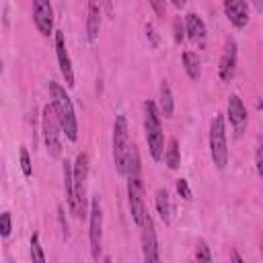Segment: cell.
<instances>
[{
	"label": "cell",
	"instance_id": "f546056e",
	"mask_svg": "<svg viewBox=\"0 0 263 263\" xmlns=\"http://www.w3.org/2000/svg\"><path fill=\"white\" fill-rule=\"evenodd\" d=\"M173 4H175V8H183L187 4V0H173Z\"/></svg>",
	"mask_w": 263,
	"mask_h": 263
},
{
	"label": "cell",
	"instance_id": "6da1fadb",
	"mask_svg": "<svg viewBox=\"0 0 263 263\" xmlns=\"http://www.w3.org/2000/svg\"><path fill=\"white\" fill-rule=\"evenodd\" d=\"M49 95H51V107L55 111V117L60 121L62 132L66 134V138L70 142H76V138H78V121H76L74 105H72L66 88L51 80L49 82Z\"/></svg>",
	"mask_w": 263,
	"mask_h": 263
},
{
	"label": "cell",
	"instance_id": "277c9868",
	"mask_svg": "<svg viewBox=\"0 0 263 263\" xmlns=\"http://www.w3.org/2000/svg\"><path fill=\"white\" fill-rule=\"evenodd\" d=\"M210 154L218 168L228 164V146H226V125L224 117L216 115L210 123Z\"/></svg>",
	"mask_w": 263,
	"mask_h": 263
},
{
	"label": "cell",
	"instance_id": "8992f818",
	"mask_svg": "<svg viewBox=\"0 0 263 263\" xmlns=\"http://www.w3.org/2000/svg\"><path fill=\"white\" fill-rule=\"evenodd\" d=\"M127 146H129L127 119H125V115H117L115 123H113V160H115V168L119 175H123V162H125Z\"/></svg>",
	"mask_w": 263,
	"mask_h": 263
},
{
	"label": "cell",
	"instance_id": "ba28073f",
	"mask_svg": "<svg viewBox=\"0 0 263 263\" xmlns=\"http://www.w3.org/2000/svg\"><path fill=\"white\" fill-rule=\"evenodd\" d=\"M127 197H129V210L134 222L140 226L146 216V203H144V183L142 175H129L127 177Z\"/></svg>",
	"mask_w": 263,
	"mask_h": 263
},
{
	"label": "cell",
	"instance_id": "f1b7e54d",
	"mask_svg": "<svg viewBox=\"0 0 263 263\" xmlns=\"http://www.w3.org/2000/svg\"><path fill=\"white\" fill-rule=\"evenodd\" d=\"M255 160H257V173L261 175V173H263V166H261V144L257 146V156H255Z\"/></svg>",
	"mask_w": 263,
	"mask_h": 263
},
{
	"label": "cell",
	"instance_id": "3957f363",
	"mask_svg": "<svg viewBox=\"0 0 263 263\" xmlns=\"http://www.w3.org/2000/svg\"><path fill=\"white\" fill-rule=\"evenodd\" d=\"M86 177H88V154H78L72 166V183H74V216H86Z\"/></svg>",
	"mask_w": 263,
	"mask_h": 263
},
{
	"label": "cell",
	"instance_id": "603a6c76",
	"mask_svg": "<svg viewBox=\"0 0 263 263\" xmlns=\"http://www.w3.org/2000/svg\"><path fill=\"white\" fill-rule=\"evenodd\" d=\"M18 156H21V168H23V175H25V177H31V173H33V166H31L29 150H27L25 146H21V150H18Z\"/></svg>",
	"mask_w": 263,
	"mask_h": 263
},
{
	"label": "cell",
	"instance_id": "ac0fdd59",
	"mask_svg": "<svg viewBox=\"0 0 263 263\" xmlns=\"http://www.w3.org/2000/svg\"><path fill=\"white\" fill-rule=\"evenodd\" d=\"M173 109H175V103H173L171 86L166 84V80H162V84H160V113L164 117H173Z\"/></svg>",
	"mask_w": 263,
	"mask_h": 263
},
{
	"label": "cell",
	"instance_id": "ffe728a7",
	"mask_svg": "<svg viewBox=\"0 0 263 263\" xmlns=\"http://www.w3.org/2000/svg\"><path fill=\"white\" fill-rule=\"evenodd\" d=\"M64 189H66V197H68V205H70V212L74 214V183H72V164L66 160L64 162Z\"/></svg>",
	"mask_w": 263,
	"mask_h": 263
},
{
	"label": "cell",
	"instance_id": "8fae6325",
	"mask_svg": "<svg viewBox=\"0 0 263 263\" xmlns=\"http://www.w3.org/2000/svg\"><path fill=\"white\" fill-rule=\"evenodd\" d=\"M55 55H58V64H60V72L66 80L68 86H74V70H72V62H70V55H68V49H66V39H64V33L62 31H55Z\"/></svg>",
	"mask_w": 263,
	"mask_h": 263
},
{
	"label": "cell",
	"instance_id": "4fadbf2b",
	"mask_svg": "<svg viewBox=\"0 0 263 263\" xmlns=\"http://www.w3.org/2000/svg\"><path fill=\"white\" fill-rule=\"evenodd\" d=\"M224 12L236 29L247 27V23H249V2L247 0H224Z\"/></svg>",
	"mask_w": 263,
	"mask_h": 263
},
{
	"label": "cell",
	"instance_id": "7c38bea8",
	"mask_svg": "<svg viewBox=\"0 0 263 263\" xmlns=\"http://www.w3.org/2000/svg\"><path fill=\"white\" fill-rule=\"evenodd\" d=\"M236 64H238V51H236V43L232 39L226 41L224 45V51H222V58H220V78L224 82H230L234 78V72H236Z\"/></svg>",
	"mask_w": 263,
	"mask_h": 263
},
{
	"label": "cell",
	"instance_id": "d4e9b609",
	"mask_svg": "<svg viewBox=\"0 0 263 263\" xmlns=\"http://www.w3.org/2000/svg\"><path fill=\"white\" fill-rule=\"evenodd\" d=\"M10 230H12V218L8 212H4L0 214V236H8Z\"/></svg>",
	"mask_w": 263,
	"mask_h": 263
},
{
	"label": "cell",
	"instance_id": "5bb4252c",
	"mask_svg": "<svg viewBox=\"0 0 263 263\" xmlns=\"http://www.w3.org/2000/svg\"><path fill=\"white\" fill-rule=\"evenodd\" d=\"M228 119L236 132V136H240L247 125V107L238 95H230V99H228Z\"/></svg>",
	"mask_w": 263,
	"mask_h": 263
},
{
	"label": "cell",
	"instance_id": "52a82bcc",
	"mask_svg": "<svg viewBox=\"0 0 263 263\" xmlns=\"http://www.w3.org/2000/svg\"><path fill=\"white\" fill-rule=\"evenodd\" d=\"M88 216H90V228H88L90 253H92V259H99L101 247H103V208H101V197L99 195H92Z\"/></svg>",
	"mask_w": 263,
	"mask_h": 263
},
{
	"label": "cell",
	"instance_id": "d6986e66",
	"mask_svg": "<svg viewBox=\"0 0 263 263\" xmlns=\"http://www.w3.org/2000/svg\"><path fill=\"white\" fill-rule=\"evenodd\" d=\"M183 66H185V72H187V76H189L191 80H197V78H199L201 68H199V58H197V53L185 51V53H183Z\"/></svg>",
	"mask_w": 263,
	"mask_h": 263
},
{
	"label": "cell",
	"instance_id": "cb8c5ba5",
	"mask_svg": "<svg viewBox=\"0 0 263 263\" xmlns=\"http://www.w3.org/2000/svg\"><path fill=\"white\" fill-rule=\"evenodd\" d=\"M195 259H197V261H205V263H210V261H212L210 247H208L203 240H199V242H197V247H195Z\"/></svg>",
	"mask_w": 263,
	"mask_h": 263
},
{
	"label": "cell",
	"instance_id": "44dd1931",
	"mask_svg": "<svg viewBox=\"0 0 263 263\" xmlns=\"http://www.w3.org/2000/svg\"><path fill=\"white\" fill-rule=\"evenodd\" d=\"M164 162H166V166H168L171 171H177V168H179V164H181V152H179L177 140H171V142H168V148H166V152H164Z\"/></svg>",
	"mask_w": 263,
	"mask_h": 263
},
{
	"label": "cell",
	"instance_id": "2e32d148",
	"mask_svg": "<svg viewBox=\"0 0 263 263\" xmlns=\"http://www.w3.org/2000/svg\"><path fill=\"white\" fill-rule=\"evenodd\" d=\"M185 31H187V37L193 43H203V39H205V25H203V21L195 12H189L185 16Z\"/></svg>",
	"mask_w": 263,
	"mask_h": 263
},
{
	"label": "cell",
	"instance_id": "30bf717a",
	"mask_svg": "<svg viewBox=\"0 0 263 263\" xmlns=\"http://www.w3.org/2000/svg\"><path fill=\"white\" fill-rule=\"evenodd\" d=\"M33 23L37 31L45 37L53 31V8L49 0H33Z\"/></svg>",
	"mask_w": 263,
	"mask_h": 263
},
{
	"label": "cell",
	"instance_id": "484cf974",
	"mask_svg": "<svg viewBox=\"0 0 263 263\" xmlns=\"http://www.w3.org/2000/svg\"><path fill=\"white\" fill-rule=\"evenodd\" d=\"M150 6L154 8V12H156L158 18H164L166 16V0H150Z\"/></svg>",
	"mask_w": 263,
	"mask_h": 263
},
{
	"label": "cell",
	"instance_id": "e0dca14e",
	"mask_svg": "<svg viewBox=\"0 0 263 263\" xmlns=\"http://www.w3.org/2000/svg\"><path fill=\"white\" fill-rule=\"evenodd\" d=\"M156 212L160 216V220L164 224H171V216H173V205H171V197L166 189H158L156 191Z\"/></svg>",
	"mask_w": 263,
	"mask_h": 263
},
{
	"label": "cell",
	"instance_id": "7a4b0ae2",
	"mask_svg": "<svg viewBox=\"0 0 263 263\" xmlns=\"http://www.w3.org/2000/svg\"><path fill=\"white\" fill-rule=\"evenodd\" d=\"M144 132H146V142L152 158L160 162L164 156V134H162L160 115L154 101H144Z\"/></svg>",
	"mask_w": 263,
	"mask_h": 263
},
{
	"label": "cell",
	"instance_id": "7402d4cb",
	"mask_svg": "<svg viewBox=\"0 0 263 263\" xmlns=\"http://www.w3.org/2000/svg\"><path fill=\"white\" fill-rule=\"evenodd\" d=\"M31 259L37 261V263H43L45 261V255L41 251V245H39V236L37 234L31 236Z\"/></svg>",
	"mask_w": 263,
	"mask_h": 263
},
{
	"label": "cell",
	"instance_id": "5b68a950",
	"mask_svg": "<svg viewBox=\"0 0 263 263\" xmlns=\"http://www.w3.org/2000/svg\"><path fill=\"white\" fill-rule=\"evenodd\" d=\"M41 129H43V140H45V148L49 152L51 158H60L62 156V140H60V121L55 117V111L51 105L43 107V115H41Z\"/></svg>",
	"mask_w": 263,
	"mask_h": 263
},
{
	"label": "cell",
	"instance_id": "83f0119b",
	"mask_svg": "<svg viewBox=\"0 0 263 263\" xmlns=\"http://www.w3.org/2000/svg\"><path fill=\"white\" fill-rule=\"evenodd\" d=\"M173 29H175V41H177V43H181V41H183V37H185V35H183L181 18H175V21H173Z\"/></svg>",
	"mask_w": 263,
	"mask_h": 263
},
{
	"label": "cell",
	"instance_id": "9a60e30c",
	"mask_svg": "<svg viewBox=\"0 0 263 263\" xmlns=\"http://www.w3.org/2000/svg\"><path fill=\"white\" fill-rule=\"evenodd\" d=\"M101 29V0H88L86 10V39L92 43L99 37Z\"/></svg>",
	"mask_w": 263,
	"mask_h": 263
},
{
	"label": "cell",
	"instance_id": "9c48e42d",
	"mask_svg": "<svg viewBox=\"0 0 263 263\" xmlns=\"http://www.w3.org/2000/svg\"><path fill=\"white\" fill-rule=\"evenodd\" d=\"M142 251H144V261L146 263H154L160 259V253H158V240H156V230H154V220L152 216L146 212L142 224Z\"/></svg>",
	"mask_w": 263,
	"mask_h": 263
},
{
	"label": "cell",
	"instance_id": "4316f807",
	"mask_svg": "<svg viewBox=\"0 0 263 263\" xmlns=\"http://www.w3.org/2000/svg\"><path fill=\"white\" fill-rule=\"evenodd\" d=\"M177 193L183 199H191V189H189V185H187L185 179H177Z\"/></svg>",
	"mask_w": 263,
	"mask_h": 263
}]
</instances>
